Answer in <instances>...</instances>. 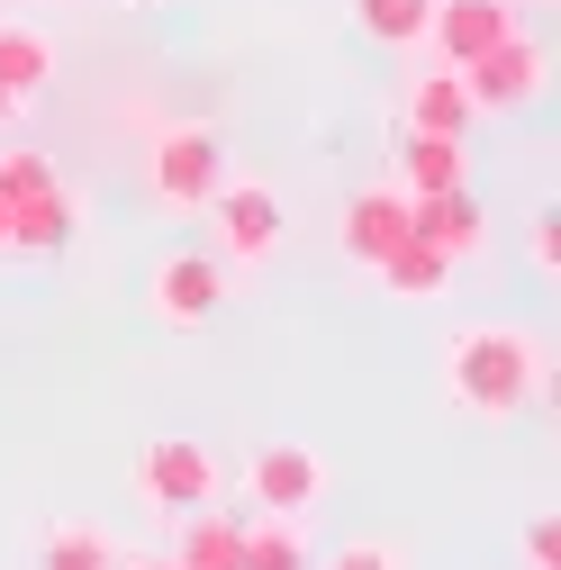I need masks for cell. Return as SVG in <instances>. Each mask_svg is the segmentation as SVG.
I'll return each instance as SVG.
<instances>
[{
  "label": "cell",
  "mask_w": 561,
  "mask_h": 570,
  "mask_svg": "<svg viewBox=\"0 0 561 570\" xmlns=\"http://www.w3.org/2000/svg\"><path fill=\"white\" fill-rule=\"evenodd\" d=\"M534 390H543V353L516 326H480V335L453 344V399L471 416H516Z\"/></svg>",
  "instance_id": "obj_1"
},
{
  "label": "cell",
  "mask_w": 561,
  "mask_h": 570,
  "mask_svg": "<svg viewBox=\"0 0 561 570\" xmlns=\"http://www.w3.org/2000/svg\"><path fill=\"white\" fill-rule=\"evenodd\" d=\"M155 190H164L173 208L218 199V190H227V155H218V136H208V127H173L164 146H155Z\"/></svg>",
  "instance_id": "obj_2"
},
{
  "label": "cell",
  "mask_w": 561,
  "mask_h": 570,
  "mask_svg": "<svg viewBox=\"0 0 561 570\" xmlns=\"http://www.w3.org/2000/svg\"><path fill=\"white\" fill-rule=\"evenodd\" d=\"M462 73H471V109H525L543 91V55L525 37H499L489 55H471Z\"/></svg>",
  "instance_id": "obj_3"
},
{
  "label": "cell",
  "mask_w": 561,
  "mask_h": 570,
  "mask_svg": "<svg viewBox=\"0 0 561 570\" xmlns=\"http://www.w3.org/2000/svg\"><path fill=\"white\" fill-rule=\"evenodd\" d=\"M426 37L444 46V63H471V55H489L499 37H516V0H435Z\"/></svg>",
  "instance_id": "obj_4"
},
{
  "label": "cell",
  "mask_w": 561,
  "mask_h": 570,
  "mask_svg": "<svg viewBox=\"0 0 561 570\" xmlns=\"http://www.w3.org/2000/svg\"><path fill=\"white\" fill-rule=\"evenodd\" d=\"M218 299H227V272L208 263V254H173V263L155 272V317H164V326H208Z\"/></svg>",
  "instance_id": "obj_5"
},
{
  "label": "cell",
  "mask_w": 561,
  "mask_h": 570,
  "mask_svg": "<svg viewBox=\"0 0 561 570\" xmlns=\"http://www.w3.org/2000/svg\"><path fill=\"white\" fill-rule=\"evenodd\" d=\"M245 489L263 498L272 517H299L308 498L326 489V462H317L308 444H263V453H254V471H245Z\"/></svg>",
  "instance_id": "obj_6"
},
{
  "label": "cell",
  "mask_w": 561,
  "mask_h": 570,
  "mask_svg": "<svg viewBox=\"0 0 561 570\" xmlns=\"http://www.w3.org/2000/svg\"><path fill=\"white\" fill-rule=\"evenodd\" d=\"M208 489H218V462H208V444L164 435V444L146 453V498H155V508H208Z\"/></svg>",
  "instance_id": "obj_7"
},
{
  "label": "cell",
  "mask_w": 561,
  "mask_h": 570,
  "mask_svg": "<svg viewBox=\"0 0 561 570\" xmlns=\"http://www.w3.org/2000/svg\"><path fill=\"white\" fill-rule=\"evenodd\" d=\"M218 236L236 263H263L280 245V199L272 190H218Z\"/></svg>",
  "instance_id": "obj_8"
},
{
  "label": "cell",
  "mask_w": 561,
  "mask_h": 570,
  "mask_svg": "<svg viewBox=\"0 0 561 570\" xmlns=\"http://www.w3.org/2000/svg\"><path fill=\"white\" fill-rule=\"evenodd\" d=\"M444 272H453L444 245H435V236H416V227L381 254V281H390V291H416V299H435V291H444Z\"/></svg>",
  "instance_id": "obj_9"
},
{
  "label": "cell",
  "mask_w": 561,
  "mask_h": 570,
  "mask_svg": "<svg viewBox=\"0 0 561 570\" xmlns=\"http://www.w3.org/2000/svg\"><path fill=\"white\" fill-rule=\"evenodd\" d=\"M407 181H416V199H435V190H462V155H453V136H426V127H407Z\"/></svg>",
  "instance_id": "obj_10"
},
{
  "label": "cell",
  "mask_w": 561,
  "mask_h": 570,
  "mask_svg": "<svg viewBox=\"0 0 561 570\" xmlns=\"http://www.w3.org/2000/svg\"><path fill=\"white\" fill-rule=\"evenodd\" d=\"M344 236H354L363 263H381V254L407 236V208H398V199H354V227H344Z\"/></svg>",
  "instance_id": "obj_11"
},
{
  "label": "cell",
  "mask_w": 561,
  "mask_h": 570,
  "mask_svg": "<svg viewBox=\"0 0 561 570\" xmlns=\"http://www.w3.org/2000/svg\"><path fill=\"white\" fill-rule=\"evenodd\" d=\"M407 100H416V127H426V136H462V127H471V100H462V82H453V73L416 82Z\"/></svg>",
  "instance_id": "obj_12"
},
{
  "label": "cell",
  "mask_w": 561,
  "mask_h": 570,
  "mask_svg": "<svg viewBox=\"0 0 561 570\" xmlns=\"http://www.w3.org/2000/svg\"><path fill=\"white\" fill-rule=\"evenodd\" d=\"M236 570H308V552H299V534H291V525H263V534H245Z\"/></svg>",
  "instance_id": "obj_13"
},
{
  "label": "cell",
  "mask_w": 561,
  "mask_h": 570,
  "mask_svg": "<svg viewBox=\"0 0 561 570\" xmlns=\"http://www.w3.org/2000/svg\"><path fill=\"white\" fill-rule=\"evenodd\" d=\"M426 10H435V0H363V28L390 37V46H407V37H426Z\"/></svg>",
  "instance_id": "obj_14"
},
{
  "label": "cell",
  "mask_w": 561,
  "mask_h": 570,
  "mask_svg": "<svg viewBox=\"0 0 561 570\" xmlns=\"http://www.w3.org/2000/svg\"><path fill=\"white\" fill-rule=\"evenodd\" d=\"M37 570H109V552H100V534H91V525H63V534L37 552Z\"/></svg>",
  "instance_id": "obj_15"
},
{
  "label": "cell",
  "mask_w": 561,
  "mask_h": 570,
  "mask_svg": "<svg viewBox=\"0 0 561 570\" xmlns=\"http://www.w3.org/2000/svg\"><path fill=\"white\" fill-rule=\"evenodd\" d=\"M28 82H46V55L28 37H0V91H28Z\"/></svg>",
  "instance_id": "obj_16"
},
{
  "label": "cell",
  "mask_w": 561,
  "mask_h": 570,
  "mask_svg": "<svg viewBox=\"0 0 561 570\" xmlns=\"http://www.w3.org/2000/svg\"><path fill=\"white\" fill-rule=\"evenodd\" d=\"M525 561L534 570H561V517H534L525 525Z\"/></svg>",
  "instance_id": "obj_17"
},
{
  "label": "cell",
  "mask_w": 561,
  "mask_h": 570,
  "mask_svg": "<svg viewBox=\"0 0 561 570\" xmlns=\"http://www.w3.org/2000/svg\"><path fill=\"white\" fill-rule=\"evenodd\" d=\"M534 263H543V272L561 263V218H534Z\"/></svg>",
  "instance_id": "obj_18"
},
{
  "label": "cell",
  "mask_w": 561,
  "mask_h": 570,
  "mask_svg": "<svg viewBox=\"0 0 561 570\" xmlns=\"http://www.w3.org/2000/svg\"><path fill=\"white\" fill-rule=\"evenodd\" d=\"M335 570H390V552H344Z\"/></svg>",
  "instance_id": "obj_19"
},
{
  "label": "cell",
  "mask_w": 561,
  "mask_h": 570,
  "mask_svg": "<svg viewBox=\"0 0 561 570\" xmlns=\"http://www.w3.org/2000/svg\"><path fill=\"white\" fill-rule=\"evenodd\" d=\"M10 118H19V91H0V127H10Z\"/></svg>",
  "instance_id": "obj_20"
}]
</instances>
